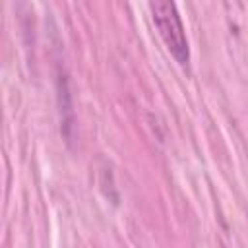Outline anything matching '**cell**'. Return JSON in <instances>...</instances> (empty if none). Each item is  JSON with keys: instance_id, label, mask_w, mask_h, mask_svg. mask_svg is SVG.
Returning <instances> with one entry per match:
<instances>
[{"instance_id": "obj_1", "label": "cell", "mask_w": 248, "mask_h": 248, "mask_svg": "<svg viewBox=\"0 0 248 248\" xmlns=\"http://www.w3.org/2000/svg\"><path fill=\"white\" fill-rule=\"evenodd\" d=\"M149 10H151L153 23L163 43L167 45L169 52L176 58L178 64L186 66L190 60V48H188L184 25H182L176 6L167 0H155V2H149Z\"/></svg>"}]
</instances>
